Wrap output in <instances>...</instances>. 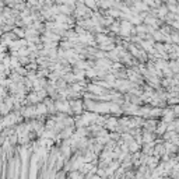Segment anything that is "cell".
I'll use <instances>...</instances> for the list:
<instances>
[{
  "mask_svg": "<svg viewBox=\"0 0 179 179\" xmlns=\"http://www.w3.org/2000/svg\"><path fill=\"white\" fill-rule=\"evenodd\" d=\"M129 150H130V151H137L138 150V146H137V143H132V144H130V148H129Z\"/></svg>",
  "mask_w": 179,
  "mask_h": 179,
  "instance_id": "cell-1",
  "label": "cell"
},
{
  "mask_svg": "<svg viewBox=\"0 0 179 179\" xmlns=\"http://www.w3.org/2000/svg\"><path fill=\"white\" fill-rule=\"evenodd\" d=\"M90 179H104V178H102V176H99L98 174H95V175H92V176H91Z\"/></svg>",
  "mask_w": 179,
  "mask_h": 179,
  "instance_id": "cell-2",
  "label": "cell"
},
{
  "mask_svg": "<svg viewBox=\"0 0 179 179\" xmlns=\"http://www.w3.org/2000/svg\"><path fill=\"white\" fill-rule=\"evenodd\" d=\"M168 179H171V178H168Z\"/></svg>",
  "mask_w": 179,
  "mask_h": 179,
  "instance_id": "cell-3",
  "label": "cell"
}]
</instances>
